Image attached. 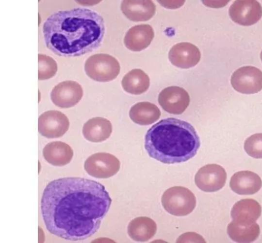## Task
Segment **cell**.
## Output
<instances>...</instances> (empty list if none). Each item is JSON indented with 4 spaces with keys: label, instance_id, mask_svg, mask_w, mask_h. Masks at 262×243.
<instances>
[{
    "label": "cell",
    "instance_id": "cell-1",
    "mask_svg": "<svg viewBox=\"0 0 262 243\" xmlns=\"http://www.w3.org/2000/svg\"><path fill=\"white\" fill-rule=\"evenodd\" d=\"M111 203L108 192L100 183L67 177L47 185L41 199V211L51 234L69 240H81L97 232Z\"/></svg>",
    "mask_w": 262,
    "mask_h": 243
},
{
    "label": "cell",
    "instance_id": "cell-2",
    "mask_svg": "<svg viewBox=\"0 0 262 243\" xmlns=\"http://www.w3.org/2000/svg\"><path fill=\"white\" fill-rule=\"evenodd\" d=\"M105 30L103 17L85 8L54 13L42 27L47 48L55 55L65 57L80 56L98 49Z\"/></svg>",
    "mask_w": 262,
    "mask_h": 243
},
{
    "label": "cell",
    "instance_id": "cell-3",
    "mask_svg": "<svg viewBox=\"0 0 262 243\" xmlns=\"http://www.w3.org/2000/svg\"><path fill=\"white\" fill-rule=\"evenodd\" d=\"M200 138L189 123L174 118L162 119L152 125L145 136L148 155L163 163L186 162L196 154Z\"/></svg>",
    "mask_w": 262,
    "mask_h": 243
},
{
    "label": "cell",
    "instance_id": "cell-4",
    "mask_svg": "<svg viewBox=\"0 0 262 243\" xmlns=\"http://www.w3.org/2000/svg\"><path fill=\"white\" fill-rule=\"evenodd\" d=\"M161 202L164 209L169 213L182 216L192 212L196 206V197L188 188L174 186L164 192Z\"/></svg>",
    "mask_w": 262,
    "mask_h": 243
},
{
    "label": "cell",
    "instance_id": "cell-5",
    "mask_svg": "<svg viewBox=\"0 0 262 243\" xmlns=\"http://www.w3.org/2000/svg\"><path fill=\"white\" fill-rule=\"evenodd\" d=\"M84 71L92 79L98 82H108L115 79L120 71L118 60L104 53L93 55L85 62Z\"/></svg>",
    "mask_w": 262,
    "mask_h": 243
},
{
    "label": "cell",
    "instance_id": "cell-6",
    "mask_svg": "<svg viewBox=\"0 0 262 243\" xmlns=\"http://www.w3.org/2000/svg\"><path fill=\"white\" fill-rule=\"evenodd\" d=\"M84 168L91 176L106 179L116 174L120 169V162L114 155L107 152H97L85 161Z\"/></svg>",
    "mask_w": 262,
    "mask_h": 243
},
{
    "label": "cell",
    "instance_id": "cell-7",
    "mask_svg": "<svg viewBox=\"0 0 262 243\" xmlns=\"http://www.w3.org/2000/svg\"><path fill=\"white\" fill-rule=\"evenodd\" d=\"M231 84L241 93H257L262 90V71L253 66L241 67L232 74Z\"/></svg>",
    "mask_w": 262,
    "mask_h": 243
},
{
    "label": "cell",
    "instance_id": "cell-8",
    "mask_svg": "<svg viewBox=\"0 0 262 243\" xmlns=\"http://www.w3.org/2000/svg\"><path fill=\"white\" fill-rule=\"evenodd\" d=\"M227 173L221 165H206L201 167L195 175L196 186L201 190L212 192L222 189L226 182Z\"/></svg>",
    "mask_w": 262,
    "mask_h": 243
},
{
    "label": "cell",
    "instance_id": "cell-9",
    "mask_svg": "<svg viewBox=\"0 0 262 243\" xmlns=\"http://www.w3.org/2000/svg\"><path fill=\"white\" fill-rule=\"evenodd\" d=\"M69 125L68 117L58 111L45 112L38 119V132L43 137L50 139L62 136L68 131Z\"/></svg>",
    "mask_w": 262,
    "mask_h": 243
},
{
    "label": "cell",
    "instance_id": "cell-10",
    "mask_svg": "<svg viewBox=\"0 0 262 243\" xmlns=\"http://www.w3.org/2000/svg\"><path fill=\"white\" fill-rule=\"evenodd\" d=\"M231 19L240 25L249 26L256 24L262 16V7L255 0L235 1L230 6Z\"/></svg>",
    "mask_w": 262,
    "mask_h": 243
},
{
    "label": "cell",
    "instance_id": "cell-11",
    "mask_svg": "<svg viewBox=\"0 0 262 243\" xmlns=\"http://www.w3.org/2000/svg\"><path fill=\"white\" fill-rule=\"evenodd\" d=\"M159 103L166 112L174 115L182 114L188 106L190 97L183 88L171 86L165 88L158 96Z\"/></svg>",
    "mask_w": 262,
    "mask_h": 243
},
{
    "label": "cell",
    "instance_id": "cell-12",
    "mask_svg": "<svg viewBox=\"0 0 262 243\" xmlns=\"http://www.w3.org/2000/svg\"><path fill=\"white\" fill-rule=\"evenodd\" d=\"M83 89L80 84L67 80L55 85L51 93L53 103L60 108H70L77 104L83 96Z\"/></svg>",
    "mask_w": 262,
    "mask_h": 243
},
{
    "label": "cell",
    "instance_id": "cell-13",
    "mask_svg": "<svg viewBox=\"0 0 262 243\" xmlns=\"http://www.w3.org/2000/svg\"><path fill=\"white\" fill-rule=\"evenodd\" d=\"M168 58L173 65L182 69H188L199 62L201 53L194 45L189 42H180L171 48Z\"/></svg>",
    "mask_w": 262,
    "mask_h": 243
},
{
    "label": "cell",
    "instance_id": "cell-14",
    "mask_svg": "<svg viewBox=\"0 0 262 243\" xmlns=\"http://www.w3.org/2000/svg\"><path fill=\"white\" fill-rule=\"evenodd\" d=\"M262 186L259 176L251 171H240L235 173L230 181L232 191L240 195H251L258 192Z\"/></svg>",
    "mask_w": 262,
    "mask_h": 243
},
{
    "label": "cell",
    "instance_id": "cell-15",
    "mask_svg": "<svg viewBox=\"0 0 262 243\" xmlns=\"http://www.w3.org/2000/svg\"><path fill=\"white\" fill-rule=\"evenodd\" d=\"M261 207L255 200L243 199L237 202L231 211L233 221L241 224H252L261 215Z\"/></svg>",
    "mask_w": 262,
    "mask_h": 243
},
{
    "label": "cell",
    "instance_id": "cell-16",
    "mask_svg": "<svg viewBox=\"0 0 262 243\" xmlns=\"http://www.w3.org/2000/svg\"><path fill=\"white\" fill-rule=\"evenodd\" d=\"M121 9L130 20L142 21L150 19L154 15L156 8L151 1L125 0L122 1Z\"/></svg>",
    "mask_w": 262,
    "mask_h": 243
},
{
    "label": "cell",
    "instance_id": "cell-17",
    "mask_svg": "<svg viewBox=\"0 0 262 243\" xmlns=\"http://www.w3.org/2000/svg\"><path fill=\"white\" fill-rule=\"evenodd\" d=\"M154 37V32L149 25H139L132 27L126 33L124 42L133 51H140L146 48Z\"/></svg>",
    "mask_w": 262,
    "mask_h": 243
},
{
    "label": "cell",
    "instance_id": "cell-18",
    "mask_svg": "<svg viewBox=\"0 0 262 243\" xmlns=\"http://www.w3.org/2000/svg\"><path fill=\"white\" fill-rule=\"evenodd\" d=\"M112 132L111 122L102 117L89 119L83 125L82 134L84 137L92 142H101L106 140Z\"/></svg>",
    "mask_w": 262,
    "mask_h": 243
},
{
    "label": "cell",
    "instance_id": "cell-19",
    "mask_svg": "<svg viewBox=\"0 0 262 243\" xmlns=\"http://www.w3.org/2000/svg\"><path fill=\"white\" fill-rule=\"evenodd\" d=\"M43 156L50 164L57 166L69 163L73 156V151L68 144L61 141L48 143L43 149Z\"/></svg>",
    "mask_w": 262,
    "mask_h": 243
},
{
    "label": "cell",
    "instance_id": "cell-20",
    "mask_svg": "<svg viewBox=\"0 0 262 243\" xmlns=\"http://www.w3.org/2000/svg\"><path fill=\"white\" fill-rule=\"evenodd\" d=\"M157 232L156 223L149 217H138L129 223L127 232L134 240L144 242L154 237Z\"/></svg>",
    "mask_w": 262,
    "mask_h": 243
},
{
    "label": "cell",
    "instance_id": "cell-21",
    "mask_svg": "<svg viewBox=\"0 0 262 243\" xmlns=\"http://www.w3.org/2000/svg\"><path fill=\"white\" fill-rule=\"evenodd\" d=\"M129 115L134 122L147 125L157 121L160 117L161 112L155 104L149 102H141L130 108Z\"/></svg>",
    "mask_w": 262,
    "mask_h": 243
},
{
    "label": "cell",
    "instance_id": "cell-22",
    "mask_svg": "<svg viewBox=\"0 0 262 243\" xmlns=\"http://www.w3.org/2000/svg\"><path fill=\"white\" fill-rule=\"evenodd\" d=\"M121 83L124 90L126 92L140 95L148 90L150 81L148 76L143 71L135 69L123 77Z\"/></svg>",
    "mask_w": 262,
    "mask_h": 243
},
{
    "label": "cell",
    "instance_id": "cell-23",
    "mask_svg": "<svg viewBox=\"0 0 262 243\" xmlns=\"http://www.w3.org/2000/svg\"><path fill=\"white\" fill-rule=\"evenodd\" d=\"M227 232L230 238L237 242H251L259 236L260 229L255 222L252 224H241L233 220L228 224Z\"/></svg>",
    "mask_w": 262,
    "mask_h": 243
},
{
    "label": "cell",
    "instance_id": "cell-24",
    "mask_svg": "<svg viewBox=\"0 0 262 243\" xmlns=\"http://www.w3.org/2000/svg\"><path fill=\"white\" fill-rule=\"evenodd\" d=\"M38 79L47 80L53 77L57 71V64L55 60L49 56L39 54L38 55Z\"/></svg>",
    "mask_w": 262,
    "mask_h": 243
},
{
    "label": "cell",
    "instance_id": "cell-25",
    "mask_svg": "<svg viewBox=\"0 0 262 243\" xmlns=\"http://www.w3.org/2000/svg\"><path fill=\"white\" fill-rule=\"evenodd\" d=\"M247 153L255 159H262V133L255 134L248 137L244 143Z\"/></svg>",
    "mask_w": 262,
    "mask_h": 243
},
{
    "label": "cell",
    "instance_id": "cell-26",
    "mask_svg": "<svg viewBox=\"0 0 262 243\" xmlns=\"http://www.w3.org/2000/svg\"><path fill=\"white\" fill-rule=\"evenodd\" d=\"M260 59H261V60L262 61V51H261V52L260 53Z\"/></svg>",
    "mask_w": 262,
    "mask_h": 243
}]
</instances>
